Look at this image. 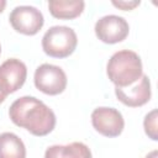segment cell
I'll list each match as a JSON object with an SVG mask.
<instances>
[{"label": "cell", "mask_w": 158, "mask_h": 158, "mask_svg": "<svg viewBox=\"0 0 158 158\" xmlns=\"http://www.w3.org/2000/svg\"><path fill=\"white\" fill-rule=\"evenodd\" d=\"M11 121L35 136H46L56 126V115L43 101L35 96H21L16 99L10 109Z\"/></svg>", "instance_id": "1"}, {"label": "cell", "mask_w": 158, "mask_h": 158, "mask_svg": "<svg viewBox=\"0 0 158 158\" xmlns=\"http://www.w3.org/2000/svg\"><path fill=\"white\" fill-rule=\"evenodd\" d=\"M109 79L117 88H127L135 84L142 75V60L139 56L130 49H122L111 56L106 65Z\"/></svg>", "instance_id": "2"}, {"label": "cell", "mask_w": 158, "mask_h": 158, "mask_svg": "<svg viewBox=\"0 0 158 158\" xmlns=\"http://www.w3.org/2000/svg\"><path fill=\"white\" fill-rule=\"evenodd\" d=\"M78 37L68 26H52L42 37L43 52L53 58L69 57L77 48Z\"/></svg>", "instance_id": "3"}, {"label": "cell", "mask_w": 158, "mask_h": 158, "mask_svg": "<svg viewBox=\"0 0 158 158\" xmlns=\"http://www.w3.org/2000/svg\"><path fill=\"white\" fill-rule=\"evenodd\" d=\"M33 81L35 86L47 95H58L67 88V75L64 70L49 63H43L36 69Z\"/></svg>", "instance_id": "4"}, {"label": "cell", "mask_w": 158, "mask_h": 158, "mask_svg": "<svg viewBox=\"0 0 158 158\" xmlns=\"http://www.w3.org/2000/svg\"><path fill=\"white\" fill-rule=\"evenodd\" d=\"M9 20L16 32H20L26 36L36 35L43 27L44 23V17L42 12L35 6L30 5L16 6L11 11Z\"/></svg>", "instance_id": "5"}, {"label": "cell", "mask_w": 158, "mask_h": 158, "mask_svg": "<svg viewBox=\"0 0 158 158\" xmlns=\"http://www.w3.org/2000/svg\"><path fill=\"white\" fill-rule=\"evenodd\" d=\"M93 127L105 137H117L125 127L122 114L114 107H98L91 112Z\"/></svg>", "instance_id": "6"}, {"label": "cell", "mask_w": 158, "mask_h": 158, "mask_svg": "<svg viewBox=\"0 0 158 158\" xmlns=\"http://www.w3.org/2000/svg\"><path fill=\"white\" fill-rule=\"evenodd\" d=\"M130 32L128 22L117 15H106L99 19L95 23L96 37L109 44L122 42Z\"/></svg>", "instance_id": "7"}, {"label": "cell", "mask_w": 158, "mask_h": 158, "mask_svg": "<svg viewBox=\"0 0 158 158\" xmlns=\"http://www.w3.org/2000/svg\"><path fill=\"white\" fill-rule=\"evenodd\" d=\"M27 68L23 62L16 58L6 59L0 65V90L9 95L17 91L26 81Z\"/></svg>", "instance_id": "8"}, {"label": "cell", "mask_w": 158, "mask_h": 158, "mask_svg": "<svg viewBox=\"0 0 158 158\" xmlns=\"http://www.w3.org/2000/svg\"><path fill=\"white\" fill-rule=\"evenodd\" d=\"M115 95L118 101L130 107H138L147 104L151 99V81L147 75H142L133 86L117 88L115 86Z\"/></svg>", "instance_id": "9"}, {"label": "cell", "mask_w": 158, "mask_h": 158, "mask_svg": "<svg viewBox=\"0 0 158 158\" xmlns=\"http://www.w3.org/2000/svg\"><path fill=\"white\" fill-rule=\"evenodd\" d=\"M44 158H91V151L83 142L54 144L46 149Z\"/></svg>", "instance_id": "10"}, {"label": "cell", "mask_w": 158, "mask_h": 158, "mask_svg": "<svg viewBox=\"0 0 158 158\" xmlns=\"http://www.w3.org/2000/svg\"><path fill=\"white\" fill-rule=\"evenodd\" d=\"M85 2L83 0H49L48 10L51 15L59 20H73L81 15Z\"/></svg>", "instance_id": "11"}, {"label": "cell", "mask_w": 158, "mask_h": 158, "mask_svg": "<svg viewBox=\"0 0 158 158\" xmlns=\"http://www.w3.org/2000/svg\"><path fill=\"white\" fill-rule=\"evenodd\" d=\"M0 158H26V147L17 135L12 132L0 135Z\"/></svg>", "instance_id": "12"}, {"label": "cell", "mask_w": 158, "mask_h": 158, "mask_svg": "<svg viewBox=\"0 0 158 158\" xmlns=\"http://www.w3.org/2000/svg\"><path fill=\"white\" fill-rule=\"evenodd\" d=\"M157 115H158V111L154 109L152 110L151 112H148L144 117V121H143V127H144V132L146 135L153 139V141H157L158 139V128H157Z\"/></svg>", "instance_id": "13"}, {"label": "cell", "mask_w": 158, "mask_h": 158, "mask_svg": "<svg viewBox=\"0 0 158 158\" xmlns=\"http://www.w3.org/2000/svg\"><path fill=\"white\" fill-rule=\"evenodd\" d=\"M141 2L139 1H116V0H114L112 1V5L114 6H116V7H118V9H121V10H133L136 6H138Z\"/></svg>", "instance_id": "14"}, {"label": "cell", "mask_w": 158, "mask_h": 158, "mask_svg": "<svg viewBox=\"0 0 158 158\" xmlns=\"http://www.w3.org/2000/svg\"><path fill=\"white\" fill-rule=\"evenodd\" d=\"M157 156H158V152H157V151H152V152L148 153L144 158H157Z\"/></svg>", "instance_id": "15"}, {"label": "cell", "mask_w": 158, "mask_h": 158, "mask_svg": "<svg viewBox=\"0 0 158 158\" xmlns=\"http://www.w3.org/2000/svg\"><path fill=\"white\" fill-rule=\"evenodd\" d=\"M5 6H6V1H5V0H0V14L4 11Z\"/></svg>", "instance_id": "16"}, {"label": "cell", "mask_w": 158, "mask_h": 158, "mask_svg": "<svg viewBox=\"0 0 158 158\" xmlns=\"http://www.w3.org/2000/svg\"><path fill=\"white\" fill-rule=\"evenodd\" d=\"M5 99H6V95L0 90V104H1V102H4V100H5Z\"/></svg>", "instance_id": "17"}, {"label": "cell", "mask_w": 158, "mask_h": 158, "mask_svg": "<svg viewBox=\"0 0 158 158\" xmlns=\"http://www.w3.org/2000/svg\"><path fill=\"white\" fill-rule=\"evenodd\" d=\"M0 53H1V46H0Z\"/></svg>", "instance_id": "18"}]
</instances>
